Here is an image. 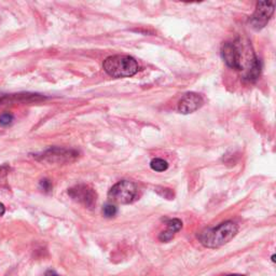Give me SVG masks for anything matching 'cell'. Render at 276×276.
Masks as SVG:
<instances>
[{"mask_svg":"<svg viewBox=\"0 0 276 276\" xmlns=\"http://www.w3.org/2000/svg\"><path fill=\"white\" fill-rule=\"evenodd\" d=\"M238 231V224L235 222L225 221L215 228L204 230L199 235V240L207 248H218L233 240Z\"/></svg>","mask_w":276,"mask_h":276,"instance_id":"cell-1","label":"cell"},{"mask_svg":"<svg viewBox=\"0 0 276 276\" xmlns=\"http://www.w3.org/2000/svg\"><path fill=\"white\" fill-rule=\"evenodd\" d=\"M104 71L112 78H125L136 75L140 71L137 61L130 55H112L103 63Z\"/></svg>","mask_w":276,"mask_h":276,"instance_id":"cell-2","label":"cell"},{"mask_svg":"<svg viewBox=\"0 0 276 276\" xmlns=\"http://www.w3.org/2000/svg\"><path fill=\"white\" fill-rule=\"evenodd\" d=\"M108 198L118 204H131L138 199V187L133 181L121 180L112 186Z\"/></svg>","mask_w":276,"mask_h":276,"instance_id":"cell-3","label":"cell"},{"mask_svg":"<svg viewBox=\"0 0 276 276\" xmlns=\"http://www.w3.org/2000/svg\"><path fill=\"white\" fill-rule=\"evenodd\" d=\"M243 48H241V41L236 40L233 42H224L221 45V56L223 61L229 67L236 69V71H243Z\"/></svg>","mask_w":276,"mask_h":276,"instance_id":"cell-4","label":"cell"},{"mask_svg":"<svg viewBox=\"0 0 276 276\" xmlns=\"http://www.w3.org/2000/svg\"><path fill=\"white\" fill-rule=\"evenodd\" d=\"M274 2H260L256 7L255 13L249 18V24L255 29H261L268 24L274 13Z\"/></svg>","mask_w":276,"mask_h":276,"instance_id":"cell-5","label":"cell"},{"mask_svg":"<svg viewBox=\"0 0 276 276\" xmlns=\"http://www.w3.org/2000/svg\"><path fill=\"white\" fill-rule=\"evenodd\" d=\"M68 194L74 201L88 209H92L96 204L97 194L95 190L87 185H77L68 190Z\"/></svg>","mask_w":276,"mask_h":276,"instance_id":"cell-6","label":"cell"},{"mask_svg":"<svg viewBox=\"0 0 276 276\" xmlns=\"http://www.w3.org/2000/svg\"><path fill=\"white\" fill-rule=\"evenodd\" d=\"M203 104L204 100L200 94L193 92L187 93L181 97V100L178 103V111L182 114H189L200 109Z\"/></svg>","mask_w":276,"mask_h":276,"instance_id":"cell-7","label":"cell"},{"mask_svg":"<svg viewBox=\"0 0 276 276\" xmlns=\"http://www.w3.org/2000/svg\"><path fill=\"white\" fill-rule=\"evenodd\" d=\"M78 156V152L75 150H68V149H61V148H53V149H49L48 151L41 154L43 160L52 161V162H68L73 161Z\"/></svg>","mask_w":276,"mask_h":276,"instance_id":"cell-8","label":"cell"},{"mask_svg":"<svg viewBox=\"0 0 276 276\" xmlns=\"http://www.w3.org/2000/svg\"><path fill=\"white\" fill-rule=\"evenodd\" d=\"M166 226H167V229L163 232L160 233L159 235V240L161 242H169L171 241L173 238H174V235L181 230L182 228V222L181 220L179 219H171L166 222Z\"/></svg>","mask_w":276,"mask_h":276,"instance_id":"cell-9","label":"cell"},{"mask_svg":"<svg viewBox=\"0 0 276 276\" xmlns=\"http://www.w3.org/2000/svg\"><path fill=\"white\" fill-rule=\"evenodd\" d=\"M150 167L155 172H164L169 169V163L163 159H153L150 162Z\"/></svg>","mask_w":276,"mask_h":276,"instance_id":"cell-10","label":"cell"},{"mask_svg":"<svg viewBox=\"0 0 276 276\" xmlns=\"http://www.w3.org/2000/svg\"><path fill=\"white\" fill-rule=\"evenodd\" d=\"M103 215L106 217V218H112L118 213V209L117 206L113 204L108 203L103 207Z\"/></svg>","mask_w":276,"mask_h":276,"instance_id":"cell-11","label":"cell"},{"mask_svg":"<svg viewBox=\"0 0 276 276\" xmlns=\"http://www.w3.org/2000/svg\"><path fill=\"white\" fill-rule=\"evenodd\" d=\"M14 120V117L12 113L10 112H4L0 114V125L3 126H7L10 125Z\"/></svg>","mask_w":276,"mask_h":276,"instance_id":"cell-12","label":"cell"},{"mask_svg":"<svg viewBox=\"0 0 276 276\" xmlns=\"http://www.w3.org/2000/svg\"><path fill=\"white\" fill-rule=\"evenodd\" d=\"M40 188L42 189V191L44 192H50L52 190V183L50 180H48V179H42L40 181Z\"/></svg>","mask_w":276,"mask_h":276,"instance_id":"cell-13","label":"cell"},{"mask_svg":"<svg viewBox=\"0 0 276 276\" xmlns=\"http://www.w3.org/2000/svg\"><path fill=\"white\" fill-rule=\"evenodd\" d=\"M10 166L8 164H4V165H0V179L4 178L5 176L8 175V173L10 172Z\"/></svg>","mask_w":276,"mask_h":276,"instance_id":"cell-14","label":"cell"},{"mask_svg":"<svg viewBox=\"0 0 276 276\" xmlns=\"http://www.w3.org/2000/svg\"><path fill=\"white\" fill-rule=\"evenodd\" d=\"M10 95H5V94H0V105L5 103L7 100H9Z\"/></svg>","mask_w":276,"mask_h":276,"instance_id":"cell-15","label":"cell"},{"mask_svg":"<svg viewBox=\"0 0 276 276\" xmlns=\"http://www.w3.org/2000/svg\"><path fill=\"white\" fill-rule=\"evenodd\" d=\"M5 213H6V207L3 203H0V217L4 216Z\"/></svg>","mask_w":276,"mask_h":276,"instance_id":"cell-16","label":"cell"},{"mask_svg":"<svg viewBox=\"0 0 276 276\" xmlns=\"http://www.w3.org/2000/svg\"><path fill=\"white\" fill-rule=\"evenodd\" d=\"M45 276H60V275H57L54 271H49V272H47Z\"/></svg>","mask_w":276,"mask_h":276,"instance_id":"cell-17","label":"cell"},{"mask_svg":"<svg viewBox=\"0 0 276 276\" xmlns=\"http://www.w3.org/2000/svg\"><path fill=\"white\" fill-rule=\"evenodd\" d=\"M228 276H244V275H240V274H231V275H228Z\"/></svg>","mask_w":276,"mask_h":276,"instance_id":"cell-18","label":"cell"},{"mask_svg":"<svg viewBox=\"0 0 276 276\" xmlns=\"http://www.w3.org/2000/svg\"><path fill=\"white\" fill-rule=\"evenodd\" d=\"M272 261H273V262L275 261V255H273V256H272Z\"/></svg>","mask_w":276,"mask_h":276,"instance_id":"cell-19","label":"cell"}]
</instances>
